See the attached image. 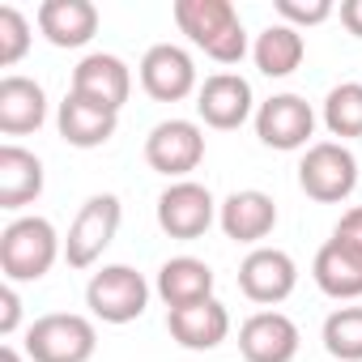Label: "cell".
<instances>
[{
  "label": "cell",
  "mask_w": 362,
  "mask_h": 362,
  "mask_svg": "<svg viewBox=\"0 0 362 362\" xmlns=\"http://www.w3.org/2000/svg\"><path fill=\"white\" fill-rule=\"evenodd\" d=\"M22 324V298H18V286L5 281L0 286V337H13Z\"/></svg>",
  "instance_id": "cell-28"
},
{
  "label": "cell",
  "mask_w": 362,
  "mask_h": 362,
  "mask_svg": "<svg viewBox=\"0 0 362 362\" xmlns=\"http://www.w3.org/2000/svg\"><path fill=\"white\" fill-rule=\"evenodd\" d=\"M277 13H281L286 26L303 30V26H320V22H328L337 9H332V0H277Z\"/></svg>",
  "instance_id": "cell-27"
},
{
  "label": "cell",
  "mask_w": 362,
  "mask_h": 362,
  "mask_svg": "<svg viewBox=\"0 0 362 362\" xmlns=\"http://www.w3.org/2000/svg\"><path fill=\"white\" fill-rule=\"evenodd\" d=\"M35 18L52 47H86L98 35V5L90 0H43Z\"/></svg>",
  "instance_id": "cell-18"
},
{
  "label": "cell",
  "mask_w": 362,
  "mask_h": 362,
  "mask_svg": "<svg viewBox=\"0 0 362 362\" xmlns=\"http://www.w3.org/2000/svg\"><path fill=\"white\" fill-rule=\"evenodd\" d=\"M332 239H341L345 247H354V252L362 256V205H354V209H345V214H341V222H337Z\"/></svg>",
  "instance_id": "cell-29"
},
{
  "label": "cell",
  "mask_w": 362,
  "mask_h": 362,
  "mask_svg": "<svg viewBox=\"0 0 362 362\" xmlns=\"http://www.w3.org/2000/svg\"><path fill=\"white\" fill-rule=\"evenodd\" d=\"M218 201L205 184H197V179H179V184H170L162 197H158V226L162 235L170 239H201L214 222H218Z\"/></svg>",
  "instance_id": "cell-8"
},
{
  "label": "cell",
  "mask_w": 362,
  "mask_h": 362,
  "mask_svg": "<svg viewBox=\"0 0 362 362\" xmlns=\"http://www.w3.org/2000/svg\"><path fill=\"white\" fill-rule=\"evenodd\" d=\"M86 307L103 324H132L149 307V281L132 264H103L86 286Z\"/></svg>",
  "instance_id": "cell-4"
},
{
  "label": "cell",
  "mask_w": 362,
  "mask_h": 362,
  "mask_svg": "<svg viewBox=\"0 0 362 362\" xmlns=\"http://www.w3.org/2000/svg\"><path fill=\"white\" fill-rule=\"evenodd\" d=\"M43 192V162L22 145H0V209H26Z\"/></svg>",
  "instance_id": "cell-22"
},
{
  "label": "cell",
  "mask_w": 362,
  "mask_h": 362,
  "mask_svg": "<svg viewBox=\"0 0 362 362\" xmlns=\"http://www.w3.org/2000/svg\"><path fill=\"white\" fill-rule=\"evenodd\" d=\"M69 94L94 103V107H107V111H124L128 94H132V69L119 60V56H107V52H94L86 56L77 69H73V86Z\"/></svg>",
  "instance_id": "cell-13"
},
{
  "label": "cell",
  "mask_w": 362,
  "mask_h": 362,
  "mask_svg": "<svg viewBox=\"0 0 362 362\" xmlns=\"http://www.w3.org/2000/svg\"><path fill=\"white\" fill-rule=\"evenodd\" d=\"M311 277L315 286L337 298V303H349V298H362V256L354 247H345L341 239H328L315 260H311Z\"/></svg>",
  "instance_id": "cell-20"
},
{
  "label": "cell",
  "mask_w": 362,
  "mask_h": 362,
  "mask_svg": "<svg viewBox=\"0 0 362 362\" xmlns=\"http://www.w3.org/2000/svg\"><path fill=\"white\" fill-rule=\"evenodd\" d=\"M218 222L226 230V239L235 243H260L273 235L277 226V201L260 188H243V192H230L218 209Z\"/></svg>",
  "instance_id": "cell-15"
},
{
  "label": "cell",
  "mask_w": 362,
  "mask_h": 362,
  "mask_svg": "<svg viewBox=\"0 0 362 362\" xmlns=\"http://www.w3.org/2000/svg\"><path fill=\"white\" fill-rule=\"evenodd\" d=\"M298 324L286 311H256L239 324V354L247 362H294L298 358Z\"/></svg>",
  "instance_id": "cell-12"
},
{
  "label": "cell",
  "mask_w": 362,
  "mask_h": 362,
  "mask_svg": "<svg viewBox=\"0 0 362 362\" xmlns=\"http://www.w3.org/2000/svg\"><path fill=\"white\" fill-rule=\"evenodd\" d=\"M294 286H298V264L281 247H252L239 264V290L260 307L286 303L294 294Z\"/></svg>",
  "instance_id": "cell-10"
},
{
  "label": "cell",
  "mask_w": 362,
  "mask_h": 362,
  "mask_svg": "<svg viewBox=\"0 0 362 362\" xmlns=\"http://www.w3.org/2000/svg\"><path fill=\"white\" fill-rule=\"evenodd\" d=\"M214 269L197 256H170L162 269H158V298L166 303V311H179V307H197L205 298H214Z\"/></svg>",
  "instance_id": "cell-17"
},
{
  "label": "cell",
  "mask_w": 362,
  "mask_h": 362,
  "mask_svg": "<svg viewBox=\"0 0 362 362\" xmlns=\"http://www.w3.org/2000/svg\"><path fill=\"white\" fill-rule=\"evenodd\" d=\"M94 349H98V328H94V320H86L77 311L39 315L26 328L30 362H90Z\"/></svg>",
  "instance_id": "cell-3"
},
{
  "label": "cell",
  "mask_w": 362,
  "mask_h": 362,
  "mask_svg": "<svg viewBox=\"0 0 362 362\" xmlns=\"http://www.w3.org/2000/svg\"><path fill=\"white\" fill-rule=\"evenodd\" d=\"M205 158V132L192 119H162L153 124V132L145 136V162L149 170L166 175V179H188Z\"/></svg>",
  "instance_id": "cell-7"
},
{
  "label": "cell",
  "mask_w": 362,
  "mask_h": 362,
  "mask_svg": "<svg viewBox=\"0 0 362 362\" xmlns=\"http://www.w3.org/2000/svg\"><path fill=\"white\" fill-rule=\"evenodd\" d=\"M252 86H247V77H239V73H214V77H205L201 81V90H197V115L209 124V128H218V132H230V128H243L247 119H252Z\"/></svg>",
  "instance_id": "cell-14"
},
{
  "label": "cell",
  "mask_w": 362,
  "mask_h": 362,
  "mask_svg": "<svg viewBox=\"0 0 362 362\" xmlns=\"http://www.w3.org/2000/svg\"><path fill=\"white\" fill-rule=\"evenodd\" d=\"M303 56H307V39H303V30H294L286 22L264 26L256 35V47H252V60L264 77H290L303 64Z\"/></svg>",
  "instance_id": "cell-23"
},
{
  "label": "cell",
  "mask_w": 362,
  "mask_h": 362,
  "mask_svg": "<svg viewBox=\"0 0 362 362\" xmlns=\"http://www.w3.org/2000/svg\"><path fill=\"white\" fill-rule=\"evenodd\" d=\"M324 128L341 141L362 136V81H341L324 98Z\"/></svg>",
  "instance_id": "cell-24"
},
{
  "label": "cell",
  "mask_w": 362,
  "mask_h": 362,
  "mask_svg": "<svg viewBox=\"0 0 362 362\" xmlns=\"http://www.w3.org/2000/svg\"><path fill=\"white\" fill-rule=\"evenodd\" d=\"M119 222H124V205H119L115 192L90 197V201L77 209V218H73V226H69V239H64V260H69V269H90V264H98L103 252L111 247V239L119 235Z\"/></svg>",
  "instance_id": "cell-5"
},
{
  "label": "cell",
  "mask_w": 362,
  "mask_h": 362,
  "mask_svg": "<svg viewBox=\"0 0 362 362\" xmlns=\"http://www.w3.org/2000/svg\"><path fill=\"white\" fill-rule=\"evenodd\" d=\"M341 26L354 39H362V0H345V5H341Z\"/></svg>",
  "instance_id": "cell-30"
},
{
  "label": "cell",
  "mask_w": 362,
  "mask_h": 362,
  "mask_svg": "<svg viewBox=\"0 0 362 362\" xmlns=\"http://www.w3.org/2000/svg\"><path fill=\"white\" fill-rule=\"evenodd\" d=\"M166 328H170L175 345L205 354V349H218V345L230 337V311H226V303L205 298V303H197V307L166 311Z\"/></svg>",
  "instance_id": "cell-16"
},
{
  "label": "cell",
  "mask_w": 362,
  "mask_h": 362,
  "mask_svg": "<svg viewBox=\"0 0 362 362\" xmlns=\"http://www.w3.org/2000/svg\"><path fill=\"white\" fill-rule=\"evenodd\" d=\"M298 188L320 201V205H337L358 188V158L341 145V141H315L307 145L303 162H298Z\"/></svg>",
  "instance_id": "cell-6"
},
{
  "label": "cell",
  "mask_w": 362,
  "mask_h": 362,
  "mask_svg": "<svg viewBox=\"0 0 362 362\" xmlns=\"http://www.w3.org/2000/svg\"><path fill=\"white\" fill-rule=\"evenodd\" d=\"M56 124H60V136H64L73 149H98V145H107V141L115 136L119 115L107 111V107H94V103H86V98H77V94H64Z\"/></svg>",
  "instance_id": "cell-21"
},
{
  "label": "cell",
  "mask_w": 362,
  "mask_h": 362,
  "mask_svg": "<svg viewBox=\"0 0 362 362\" xmlns=\"http://www.w3.org/2000/svg\"><path fill=\"white\" fill-rule=\"evenodd\" d=\"M141 90L158 103H184L188 94L201 90L197 60L175 43H153L141 56Z\"/></svg>",
  "instance_id": "cell-9"
},
{
  "label": "cell",
  "mask_w": 362,
  "mask_h": 362,
  "mask_svg": "<svg viewBox=\"0 0 362 362\" xmlns=\"http://www.w3.org/2000/svg\"><path fill=\"white\" fill-rule=\"evenodd\" d=\"M0 362H22V354L13 345H5V349H0Z\"/></svg>",
  "instance_id": "cell-31"
},
{
  "label": "cell",
  "mask_w": 362,
  "mask_h": 362,
  "mask_svg": "<svg viewBox=\"0 0 362 362\" xmlns=\"http://www.w3.org/2000/svg\"><path fill=\"white\" fill-rule=\"evenodd\" d=\"M256 136L269 145V149H307V141L315 136V111L307 98L298 94H273L260 103L256 111Z\"/></svg>",
  "instance_id": "cell-11"
},
{
  "label": "cell",
  "mask_w": 362,
  "mask_h": 362,
  "mask_svg": "<svg viewBox=\"0 0 362 362\" xmlns=\"http://www.w3.org/2000/svg\"><path fill=\"white\" fill-rule=\"evenodd\" d=\"M324 349L341 362H362V307H337L324 320Z\"/></svg>",
  "instance_id": "cell-25"
},
{
  "label": "cell",
  "mask_w": 362,
  "mask_h": 362,
  "mask_svg": "<svg viewBox=\"0 0 362 362\" xmlns=\"http://www.w3.org/2000/svg\"><path fill=\"white\" fill-rule=\"evenodd\" d=\"M26 52H30V22L22 18V9L5 5L0 9V69H13Z\"/></svg>",
  "instance_id": "cell-26"
},
{
  "label": "cell",
  "mask_w": 362,
  "mask_h": 362,
  "mask_svg": "<svg viewBox=\"0 0 362 362\" xmlns=\"http://www.w3.org/2000/svg\"><path fill=\"white\" fill-rule=\"evenodd\" d=\"M47 119V94L39 81L9 73L0 81V132L5 136H26L39 132Z\"/></svg>",
  "instance_id": "cell-19"
},
{
  "label": "cell",
  "mask_w": 362,
  "mask_h": 362,
  "mask_svg": "<svg viewBox=\"0 0 362 362\" xmlns=\"http://www.w3.org/2000/svg\"><path fill=\"white\" fill-rule=\"evenodd\" d=\"M64 256V243L47 218H18L0 235V273L5 281H39Z\"/></svg>",
  "instance_id": "cell-2"
},
{
  "label": "cell",
  "mask_w": 362,
  "mask_h": 362,
  "mask_svg": "<svg viewBox=\"0 0 362 362\" xmlns=\"http://www.w3.org/2000/svg\"><path fill=\"white\" fill-rule=\"evenodd\" d=\"M175 26L218 64H239L247 56V35L230 0H175Z\"/></svg>",
  "instance_id": "cell-1"
}]
</instances>
